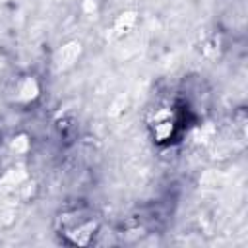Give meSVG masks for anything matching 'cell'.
<instances>
[{"mask_svg": "<svg viewBox=\"0 0 248 248\" xmlns=\"http://www.w3.org/2000/svg\"><path fill=\"white\" fill-rule=\"evenodd\" d=\"M56 231L66 242L78 244V246H87L99 231V217L87 205L70 207V209H64L62 213H58Z\"/></svg>", "mask_w": 248, "mask_h": 248, "instance_id": "6da1fadb", "label": "cell"}, {"mask_svg": "<svg viewBox=\"0 0 248 248\" xmlns=\"http://www.w3.org/2000/svg\"><path fill=\"white\" fill-rule=\"evenodd\" d=\"M41 95V83L37 81L35 76H17L10 87V99L12 103L16 105H21V107H27L31 103H35Z\"/></svg>", "mask_w": 248, "mask_h": 248, "instance_id": "7a4b0ae2", "label": "cell"}, {"mask_svg": "<svg viewBox=\"0 0 248 248\" xmlns=\"http://www.w3.org/2000/svg\"><path fill=\"white\" fill-rule=\"evenodd\" d=\"M174 130V120L170 116V112L167 110H159L155 114V122H153V136L157 138V141H165L172 136Z\"/></svg>", "mask_w": 248, "mask_h": 248, "instance_id": "3957f363", "label": "cell"}, {"mask_svg": "<svg viewBox=\"0 0 248 248\" xmlns=\"http://www.w3.org/2000/svg\"><path fill=\"white\" fill-rule=\"evenodd\" d=\"M79 52H81V45H79V43H76V41L66 43V45L56 52L54 62H56L58 68H70L74 62H78Z\"/></svg>", "mask_w": 248, "mask_h": 248, "instance_id": "277c9868", "label": "cell"}, {"mask_svg": "<svg viewBox=\"0 0 248 248\" xmlns=\"http://www.w3.org/2000/svg\"><path fill=\"white\" fill-rule=\"evenodd\" d=\"M136 23V12H122L116 19H114V25H112V31L116 35H124L128 33Z\"/></svg>", "mask_w": 248, "mask_h": 248, "instance_id": "5b68a950", "label": "cell"}]
</instances>
